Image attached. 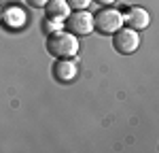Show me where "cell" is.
I'll return each instance as SVG.
<instances>
[{
  "mask_svg": "<svg viewBox=\"0 0 159 153\" xmlns=\"http://www.w3.org/2000/svg\"><path fill=\"white\" fill-rule=\"evenodd\" d=\"M79 75V66H76V58H60L53 64V76L60 83H72Z\"/></svg>",
  "mask_w": 159,
  "mask_h": 153,
  "instance_id": "cell-5",
  "label": "cell"
},
{
  "mask_svg": "<svg viewBox=\"0 0 159 153\" xmlns=\"http://www.w3.org/2000/svg\"><path fill=\"white\" fill-rule=\"evenodd\" d=\"M43 9H45V13H47V17L60 19V21H64V19L72 13V9L68 7L66 0H47V4H45Z\"/></svg>",
  "mask_w": 159,
  "mask_h": 153,
  "instance_id": "cell-8",
  "label": "cell"
},
{
  "mask_svg": "<svg viewBox=\"0 0 159 153\" xmlns=\"http://www.w3.org/2000/svg\"><path fill=\"white\" fill-rule=\"evenodd\" d=\"M47 51L55 60L60 58H76L79 53V38L68 30H57L47 38Z\"/></svg>",
  "mask_w": 159,
  "mask_h": 153,
  "instance_id": "cell-1",
  "label": "cell"
},
{
  "mask_svg": "<svg viewBox=\"0 0 159 153\" xmlns=\"http://www.w3.org/2000/svg\"><path fill=\"white\" fill-rule=\"evenodd\" d=\"M148 24H151V15L142 7H129L127 13H123V26L127 28H134L140 32V30H147Z\"/></svg>",
  "mask_w": 159,
  "mask_h": 153,
  "instance_id": "cell-6",
  "label": "cell"
},
{
  "mask_svg": "<svg viewBox=\"0 0 159 153\" xmlns=\"http://www.w3.org/2000/svg\"><path fill=\"white\" fill-rule=\"evenodd\" d=\"M91 2H98V4H102V7H110L115 0H91Z\"/></svg>",
  "mask_w": 159,
  "mask_h": 153,
  "instance_id": "cell-12",
  "label": "cell"
},
{
  "mask_svg": "<svg viewBox=\"0 0 159 153\" xmlns=\"http://www.w3.org/2000/svg\"><path fill=\"white\" fill-rule=\"evenodd\" d=\"M64 21H66L68 32H72L74 36H87L93 32V15L89 11H74Z\"/></svg>",
  "mask_w": 159,
  "mask_h": 153,
  "instance_id": "cell-4",
  "label": "cell"
},
{
  "mask_svg": "<svg viewBox=\"0 0 159 153\" xmlns=\"http://www.w3.org/2000/svg\"><path fill=\"white\" fill-rule=\"evenodd\" d=\"M66 2L72 11H87L91 7V0H66Z\"/></svg>",
  "mask_w": 159,
  "mask_h": 153,
  "instance_id": "cell-9",
  "label": "cell"
},
{
  "mask_svg": "<svg viewBox=\"0 0 159 153\" xmlns=\"http://www.w3.org/2000/svg\"><path fill=\"white\" fill-rule=\"evenodd\" d=\"M61 28H64V26H61L60 19H51V17L45 19V30H47V34H53V32H57Z\"/></svg>",
  "mask_w": 159,
  "mask_h": 153,
  "instance_id": "cell-10",
  "label": "cell"
},
{
  "mask_svg": "<svg viewBox=\"0 0 159 153\" xmlns=\"http://www.w3.org/2000/svg\"><path fill=\"white\" fill-rule=\"evenodd\" d=\"M30 7H34V9H43L45 4H47V0H25Z\"/></svg>",
  "mask_w": 159,
  "mask_h": 153,
  "instance_id": "cell-11",
  "label": "cell"
},
{
  "mask_svg": "<svg viewBox=\"0 0 159 153\" xmlns=\"http://www.w3.org/2000/svg\"><path fill=\"white\" fill-rule=\"evenodd\" d=\"M0 24H2V7H0Z\"/></svg>",
  "mask_w": 159,
  "mask_h": 153,
  "instance_id": "cell-13",
  "label": "cell"
},
{
  "mask_svg": "<svg viewBox=\"0 0 159 153\" xmlns=\"http://www.w3.org/2000/svg\"><path fill=\"white\" fill-rule=\"evenodd\" d=\"M28 21V17H25V13L21 7H17V4H11V7H7V9H2V24L7 26V28H11V30H21Z\"/></svg>",
  "mask_w": 159,
  "mask_h": 153,
  "instance_id": "cell-7",
  "label": "cell"
},
{
  "mask_svg": "<svg viewBox=\"0 0 159 153\" xmlns=\"http://www.w3.org/2000/svg\"><path fill=\"white\" fill-rule=\"evenodd\" d=\"M112 47L119 51L121 55H132L140 47V34L134 28H125L121 26L115 34H112Z\"/></svg>",
  "mask_w": 159,
  "mask_h": 153,
  "instance_id": "cell-3",
  "label": "cell"
},
{
  "mask_svg": "<svg viewBox=\"0 0 159 153\" xmlns=\"http://www.w3.org/2000/svg\"><path fill=\"white\" fill-rule=\"evenodd\" d=\"M123 26V13L112 7H104L93 15V30H98L104 36H112Z\"/></svg>",
  "mask_w": 159,
  "mask_h": 153,
  "instance_id": "cell-2",
  "label": "cell"
}]
</instances>
